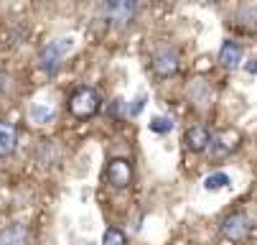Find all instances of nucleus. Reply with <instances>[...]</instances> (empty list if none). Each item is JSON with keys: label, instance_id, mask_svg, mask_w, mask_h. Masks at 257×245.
I'll return each mask as SVG.
<instances>
[{"label": "nucleus", "instance_id": "obj_1", "mask_svg": "<svg viewBox=\"0 0 257 245\" xmlns=\"http://www.w3.org/2000/svg\"><path fill=\"white\" fill-rule=\"evenodd\" d=\"M99 18L109 28H125L140 13V0H99Z\"/></svg>", "mask_w": 257, "mask_h": 245}, {"label": "nucleus", "instance_id": "obj_2", "mask_svg": "<svg viewBox=\"0 0 257 245\" xmlns=\"http://www.w3.org/2000/svg\"><path fill=\"white\" fill-rule=\"evenodd\" d=\"M71 49H74V39H56V41L46 44L39 51V69H41L44 74L54 77L59 69H61V64H64V56Z\"/></svg>", "mask_w": 257, "mask_h": 245}, {"label": "nucleus", "instance_id": "obj_3", "mask_svg": "<svg viewBox=\"0 0 257 245\" xmlns=\"http://www.w3.org/2000/svg\"><path fill=\"white\" fill-rule=\"evenodd\" d=\"M99 108H102V100L92 87H77L69 97V113L74 118H79V120L94 118L99 113Z\"/></svg>", "mask_w": 257, "mask_h": 245}, {"label": "nucleus", "instance_id": "obj_4", "mask_svg": "<svg viewBox=\"0 0 257 245\" xmlns=\"http://www.w3.org/2000/svg\"><path fill=\"white\" fill-rule=\"evenodd\" d=\"M239 143H242V135L237 130L214 133L209 146H206V156H209V161H224L239 148Z\"/></svg>", "mask_w": 257, "mask_h": 245}, {"label": "nucleus", "instance_id": "obj_5", "mask_svg": "<svg viewBox=\"0 0 257 245\" xmlns=\"http://www.w3.org/2000/svg\"><path fill=\"white\" fill-rule=\"evenodd\" d=\"M178 64H181L178 51L171 49V46H161L151 56V69H153L156 77H173L178 72Z\"/></svg>", "mask_w": 257, "mask_h": 245}, {"label": "nucleus", "instance_id": "obj_6", "mask_svg": "<svg viewBox=\"0 0 257 245\" xmlns=\"http://www.w3.org/2000/svg\"><path fill=\"white\" fill-rule=\"evenodd\" d=\"M249 230H252V222H249V217L244 212H232V215H227L222 220V235L227 240H232V242L247 240Z\"/></svg>", "mask_w": 257, "mask_h": 245}, {"label": "nucleus", "instance_id": "obj_7", "mask_svg": "<svg viewBox=\"0 0 257 245\" xmlns=\"http://www.w3.org/2000/svg\"><path fill=\"white\" fill-rule=\"evenodd\" d=\"M107 182L115 189H127L133 184V164L127 158H109L107 164Z\"/></svg>", "mask_w": 257, "mask_h": 245}, {"label": "nucleus", "instance_id": "obj_8", "mask_svg": "<svg viewBox=\"0 0 257 245\" xmlns=\"http://www.w3.org/2000/svg\"><path fill=\"white\" fill-rule=\"evenodd\" d=\"M189 102L194 105L196 110L206 113L214 105V87L206 79H194L191 87H189Z\"/></svg>", "mask_w": 257, "mask_h": 245}, {"label": "nucleus", "instance_id": "obj_9", "mask_svg": "<svg viewBox=\"0 0 257 245\" xmlns=\"http://www.w3.org/2000/svg\"><path fill=\"white\" fill-rule=\"evenodd\" d=\"M209 141H211V133L204 125H194V128L186 130V135H183V143H186V148L191 153H204Z\"/></svg>", "mask_w": 257, "mask_h": 245}, {"label": "nucleus", "instance_id": "obj_10", "mask_svg": "<svg viewBox=\"0 0 257 245\" xmlns=\"http://www.w3.org/2000/svg\"><path fill=\"white\" fill-rule=\"evenodd\" d=\"M0 245H28V230L21 222H11L0 230Z\"/></svg>", "mask_w": 257, "mask_h": 245}, {"label": "nucleus", "instance_id": "obj_11", "mask_svg": "<svg viewBox=\"0 0 257 245\" xmlns=\"http://www.w3.org/2000/svg\"><path fill=\"white\" fill-rule=\"evenodd\" d=\"M219 64L224 69H237L242 64V46L237 41H224L222 51H219Z\"/></svg>", "mask_w": 257, "mask_h": 245}, {"label": "nucleus", "instance_id": "obj_12", "mask_svg": "<svg viewBox=\"0 0 257 245\" xmlns=\"http://www.w3.org/2000/svg\"><path fill=\"white\" fill-rule=\"evenodd\" d=\"M18 146V130L11 123H0V156H11Z\"/></svg>", "mask_w": 257, "mask_h": 245}, {"label": "nucleus", "instance_id": "obj_13", "mask_svg": "<svg viewBox=\"0 0 257 245\" xmlns=\"http://www.w3.org/2000/svg\"><path fill=\"white\" fill-rule=\"evenodd\" d=\"M28 118H31L36 125H49V123H54L56 113L49 108V105L36 102V105H31V108H28Z\"/></svg>", "mask_w": 257, "mask_h": 245}, {"label": "nucleus", "instance_id": "obj_14", "mask_svg": "<svg viewBox=\"0 0 257 245\" xmlns=\"http://www.w3.org/2000/svg\"><path fill=\"white\" fill-rule=\"evenodd\" d=\"M237 23L247 31H257V3H244L237 11Z\"/></svg>", "mask_w": 257, "mask_h": 245}, {"label": "nucleus", "instance_id": "obj_15", "mask_svg": "<svg viewBox=\"0 0 257 245\" xmlns=\"http://www.w3.org/2000/svg\"><path fill=\"white\" fill-rule=\"evenodd\" d=\"M229 184V177L224 171H216V174H209V177L204 179V189L206 192H219V189H224Z\"/></svg>", "mask_w": 257, "mask_h": 245}, {"label": "nucleus", "instance_id": "obj_16", "mask_svg": "<svg viewBox=\"0 0 257 245\" xmlns=\"http://www.w3.org/2000/svg\"><path fill=\"white\" fill-rule=\"evenodd\" d=\"M59 158V151L54 148V143H49V141H44L41 146H39V161L44 164V166H54V161Z\"/></svg>", "mask_w": 257, "mask_h": 245}, {"label": "nucleus", "instance_id": "obj_17", "mask_svg": "<svg viewBox=\"0 0 257 245\" xmlns=\"http://www.w3.org/2000/svg\"><path fill=\"white\" fill-rule=\"evenodd\" d=\"M148 128H151V133L166 135V133H171V130H173V120H171V118H163V115H156V118L148 123Z\"/></svg>", "mask_w": 257, "mask_h": 245}, {"label": "nucleus", "instance_id": "obj_18", "mask_svg": "<svg viewBox=\"0 0 257 245\" xmlns=\"http://www.w3.org/2000/svg\"><path fill=\"white\" fill-rule=\"evenodd\" d=\"M102 245H127V237H125L122 230L109 227V230H104V235H102Z\"/></svg>", "mask_w": 257, "mask_h": 245}, {"label": "nucleus", "instance_id": "obj_19", "mask_svg": "<svg viewBox=\"0 0 257 245\" xmlns=\"http://www.w3.org/2000/svg\"><path fill=\"white\" fill-rule=\"evenodd\" d=\"M143 105H145V97L140 95V97H135L133 100V105L130 102H125V118H135L140 110H143Z\"/></svg>", "mask_w": 257, "mask_h": 245}, {"label": "nucleus", "instance_id": "obj_20", "mask_svg": "<svg viewBox=\"0 0 257 245\" xmlns=\"http://www.w3.org/2000/svg\"><path fill=\"white\" fill-rule=\"evenodd\" d=\"M244 69H247V74H252V77H257V59H249V61L244 64Z\"/></svg>", "mask_w": 257, "mask_h": 245}, {"label": "nucleus", "instance_id": "obj_21", "mask_svg": "<svg viewBox=\"0 0 257 245\" xmlns=\"http://www.w3.org/2000/svg\"><path fill=\"white\" fill-rule=\"evenodd\" d=\"M163 3H178V0H163Z\"/></svg>", "mask_w": 257, "mask_h": 245}]
</instances>
